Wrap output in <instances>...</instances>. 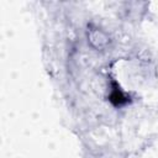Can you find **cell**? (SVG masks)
Instances as JSON below:
<instances>
[{"mask_svg": "<svg viewBox=\"0 0 158 158\" xmlns=\"http://www.w3.org/2000/svg\"><path fill=\"white\" fill-rule=\"evenodd\" d=\"M110 100H111L114 104L120 105V104L126 102V101H127V98L121 93V90H120L118 88H114L112 94H111V96H110Z\"/></svg>", "mask_w": 158, "mask_h": 158, "instance_id": "6da1fadb", "label": "cell"}]
</instances>
